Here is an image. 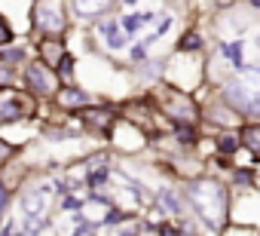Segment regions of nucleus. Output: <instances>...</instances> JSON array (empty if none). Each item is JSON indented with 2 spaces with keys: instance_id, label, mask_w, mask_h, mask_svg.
Segmentation results:
<instances>
[{
  "instance_id": "10",
  "label": "nucleus",
  "mask_w": 260,
  "mask_h": 236,
  "mask_svg": "<svg viewBox=\"0 0 260 236\" xmlns=\"http://www.w3.org/2000/svg\"><path fill=\"white\" fill-rule=\"evenodd\" d=\"M86 123L92 129H107L113 123V113L110 110H92V113H86Z\"/></svg>"
},
{
  "instance_id": "4",
  "label": "nucleus",
  "mask_w": 260,
  "mask_h": 236,
  "mask_svg": "<svg viewBox=\"0 0 260 236\" xmlns=\"http://www.w3.org/2000/svg\"><path fill=\"white\" fill-rule=\"evenodd\" d=\"M46 202H49V193H46V190H31V193H25L22 212H25V221H28L31 230L40 224V218H43V212H46Z\"/></svg>"
},
{
  "instance_id": "13",
  "label": "nucleus",
  "mask_w": 260,
  "mask_h": 236,
  "mask_svg": "<svg viewBox=\"0 0 260 236\" xmlns=\"http://www.w3.org/2000/svg\"><path fill=\"white\" fill-rule=\"evenodd\" d=\"M43 58H46L49 65H58L64 55H61V49H58V46H52V43H49V46H43Z\"/></svg>"
},
{
  "instance_id": "1",
  "label": "nucleus",
  "mask_w": 260,
  "mask_h": 236,
  "mask_svg": "<svg viewBox=\"0 0 260 236\" xmlns=\"http://www.w3.org/2000/svg\"><path fill=\"white\" fill-rule=\"evenodd\" d=\"M190 205L208 221V224H223V218H226V193H223V187L220 184H214V181H199V184H193L190 187Z\"/></svg>"
},
{
  "instance_id": "8",
  "label": "nucleus",
  "mask_w": 260,
  "mask_h": 236,
  "mask_svg": "<svg viewBox=\"0 0 260 236\" xmlns=\"http://www.w3.org/2000/svg\"><path fill=\"white\" fill-rule=\"evenodd\" d=\"M37 22H40V28H46V31H61V25H64L55 10H40V13H37Z\"/></svg>"
},
{
  "instance_id": "20",
  "label": "nucleus",
  "mask_w": 260,
  "mask_h": 236,
  "mask_svg": "<svg viewBox=\"0 0 260 236\" xmlns=\"http://www.w3.org/2000/svg\"><path fill=\"white\" fill-rule=\"evenodd\" d=\"M7 205V190H0V209Z\"/></svg>"
},
{
  "instance_id": "22",
  "label": "nucleus",
  "mask_w": 260,
  "mask_h": 236,
  "mask_svg": "<svg viewBox=\"0 0 260 236\" xmlns=\"http://www.w3.org/2000/svg\"><path fill=\"white\" fill-rule=\"evenodd\" d=\"M257 49H260V37H257Z\"/></svg>"
},
{
  "instance_id": "11",
  "label": "nucleus",
  "mask_w": 260,
  "mask_h": 236,
  "mask_svg": "<svg viewBox=\"0 0 260 236\" xmlns=\"http://www.w3.org/2000/svg\"><path fill=\"white\" fill-rule=\"evenodd\" d=\"M242 144L254 154H260V126H245L242 129Z\"/></svg>"
},
{
  "instance_id": "16",
  "label": "nucleus",
  "mask_w": 260,
  "mask_h": 236,
  "mask_svg": "<svg viewBox=\"0 0 260 236\" xmlns=\"http://www.w3.org/2000/svg\"><path fill=\"white\" fill-rule=\"evenodd\" d=\"M4 43H10V28H7L4 16H0V46H4Z\"/></svg>"
},
{
  "instance_id": "7",
  "label": "nucleus",
  "mask_w": 260,
  "mask_h": 236,
  "mask_svg": "<svg viewBox=\"0 0 260 236\" xmlns=\"http://www.w3.org/2000/svg\"><path fill=\"white\" fill-rule=\"evenodd\" d=\"M110 4H113V0H74V10L83 19H89V16H101Z\"/></svg>"
},
{
  "instance_id": "9",
  "label": "nucleus",
  "mask_w": 260,
  "mask_h": 236,
  "mask_svg": "<svg viewBox=\"0 0 260 236\" xmlns=\"http://www.w3.org/2000/svg\"><path fill=\"white\" fill-rule=\"evenodd\" d=\"M107 49H125V31H122V25H107Z\"/></svg>"
},
{
  "instance_id": "3",
  "label": "nucleus",
  "mask_w": 260,
  "mask_h": 236,
  "mask_svg": "<svg viewBox=\"0 0 260 236\" xmlns=\"http://www.w3.org/2000/svg\"><path fill=\"white\" fill-rule=\"evenodd\" d=\"M25 113H31V101H28L25 95H16V92L0 95V120H4V123L22 120Z\"/></svg>"
},
{
  "instance_id": "17",
  "label": "nucleus",
  "mask_w": 260,
  "mask_h": 236,
  "mask_svg": "<svg viewBox=\"0 0 260 236\" xmlns=\"http://www.w3.org/2000/svg\"><path fill=\"white\" fill-rule=\"evenodd\" d=\"M10 154H13V148H10V144H4V141H0V163H4V160H7Z\"/></svg>"
},
{
  "instance_id": "18",
  "label": "nucleus",
  "mask_w": 260,
  "mask_h": 236,
  "mask_svg": "<svg viewBox=\"0 0 260 236\" xmlns=\"http://www.w3.org/2000/svg\"><path fill=\"white\" fill-rule=\"evenodd\" d=\"M0 236H22V233H19V230H16V224H10V227H7V230H4V233H0Z\"/></svg>"
},
{
  "instance_id": "2",
  "label": "nucleus",
  "mask_w": 260,
  "mask_h": 236,
  "mask_svg": "<svg viewBox=\"0 0 260 236\" xmlns=\"http://www.w3.org/2000/svg\"><path fill=\"white\" fill-rule=\"evenodd\" d=\"M226 98L242 110H260V68H245L236 83H230Z\"/></svg>"
},
{
  "instance_id": "5",
  "label": "nucleus",
  "mask_w": 260,
  "mask_h": 236,
  "mask_svg": "<svg viewBox=\"0 0 260 236\" xmlns=\"http://www.w3.org/2000/svg\"><path fill=\"white\" fill-rule=\"evenodd\" d=\"M162 16H166V13H128L119 25H122L125 34H141V31H147L150 25H156Z\"/></svg>"
},
{
  "instance_id": "6",
  "label": "nucleus",
  "mask_w": 260,
  "mask_h": 236,
  "mask_svg": "<svg viewBox=\"0 0 260 236\" xmlns=\"http://www.w3.org/2000/svg\"><path fill=\"white\" fill-rule=\"evenodd\" d=\"M28 83H31V89H37V92H52V89H55V77L49 74L46 65H31V68H28Z\"/></svg>"
},
{
  "instance_id": "15",
  "label": "nucleus",
  "mask_w": 260,
  "mask_h": 236,
  "mask_svg": "<svg viewBox=\"0 0 260 236\" xmlns=\"http://www.w3.org/2000/svg\"><path fill=\"white\" fill-rule=\"evenodd\" d=\"M10 80H13V71H10V68H7L4 62H0V86H7Z\"/></svg>"
},
{
  "instance_id": "21",
  "label": "nucleus",
  "mask_w": 260,
  "mask_h": 236,
  "mask_svg": "<svg viewBox=\"0 0 260 236\" xmlns=\"http://www.w3.org/2000/svg\"><path fill=\"white\" fill-rule=\"evenodd\" d=\"M251 4H254V7H260V0H251Z\"/></svg>"
},
{
  "instance_id": "19",
  "label": "nucleus",
  "mask_w": 260,
  "mask_h": 236,
  "mask_svg": "<svg viewBox=\"0 0 260 236\" xmlns=\"http://www.w3.org/2000/svg\"><path fill=\"white\" fill-rule=\"evenodd\" d=\"M162 199H166V205H169V209H172V212H178V202H175V199H172V196H169V193H166V196H162Z\"/></svg>"
},
{
  "instance_id": "14",
  "label": "nucleus",
  "mask_w": 260,
  "mask_h": 236,
  "mask_svg": "<svg viewBox=\"0 0 260 236\" xmlns=\"http://www.w3.org/2000/svg\"><path fill=\"white\" fill-rule=\"evenodd\" d=\"M236 144H239V138H233V135H223V138H220V151H223V154L236 151Z\"/></svg>"
},
{
  "instance_id": "12",
  "label": "nucleus",
  "mask_w": 260,
  "mask_h": 236,
  "mask_svg": "<svg viewBox=\"0 0 260 236\" xmlns=\"http://www.w3.org/2000/svg\"><path fill=\"white\" fill-rule=\"evenodd\" d=\"M58 101H61V104H86L89 98H86L83 92H77V89H64V92L58 95Z\"/></svg>"
}]
</instances>
